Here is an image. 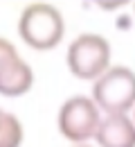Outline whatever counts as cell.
I'll return each instance as SVG.
<instances>
[{
	"mask_svg": "<svg viewBox=\"0 0 135 147\" xmlns=\"http://www.w3.org/2000/svg\"><path fill=\"white\" fill-rule=\"evenodd\" d=\"M18 36L32 50H54L65 36V20L61 9L50 2H29L18 16Z\"/></svg>",
	"mask_w": 135,
	"mask_h": 147,
	"instance_id": "obj_1",
	"label": "cell"
},
{
	"mask_svg": "<svg viewBox=\"0 0 135 147\" xmlns=\"http://www.w3.org/2000/svg\"><path fill=\"white\" fill-rule=\"evenodd\" d=\"M113 50L108 38L95 34V32H86L79 34L65 52V63L72 77H77L81 82H95L106 73L113 63Z\"/></svg>",
	"mask_w": 135,
	"mask_h": 147,
	"instance_id": "obj_2",
	"label": "cell"
},
{
	"mask_svg": "<svg viewBox=\"0 0 135 147\" xmlns=\"http://www.w3.org/2000/svg\"><path fill=\"white\" fill-rule=\"evenodd\" d=\"M90 97L104 115L128 113L135 109V70L126 66H110L92 82Z\"/></svg>",
	"mask_w": 135,
	"mask_h": 147,
	"instance_id": "obj_3",
	"label": "cell"
},
{
	"mask_svg": "<svg viewBox=\"0 0 135 147\" xmlns=\"http://www.w3.org/2000/svg\"><path fill=\"white\" fill-rule=\"evenodd\" d=\"M101 122V111L97 109L90 95H72L68 97L57 113L59 134L72 145H86L92 140Z\"/></svg>",
	"mask_w": 135,
	"mask_h": 147,
	"instance_id": "obj_4",
	"label": "cell"
},
{
	"mask_svg": "<svg viewBox=\"0 0 135 147\" xmlns=\"http://www.w3.org/2000/svg\"><path fill=\"white\" fill-rule=\"evenodd\" d=\"M34 86L32 66L18 55L9 38L0 36V95L20 97Z\"/></svg>",
	"mask_w": 135,
	"mask_h": 147,
	"instance_id": "obj_5",
	"label": "cell"
},
{
	"mask_svg": "<svg viewBox=\"0 0 135 147\" xmlns=\"http://www.w3.org/2000/svg\"><path fill=\"white\" fill-rule=\"evenodd\" d=\"M97 147H135V122L128 113L101 115L95 134Z\"/></svg>",
	"mask_w": 135,
	"mask_h": 147,
	"instance_id": "obj_6",
	"label": "cell"
},
{
	"mask_svg": "<svg viewBox=\"0 0 135 147\" xmlns=\"http://www.w3.org/2000/svg\"><path fill=\"white\" fill-rule=\"evenodd\" d=\"M23 140H25V129L20 120L14 113L0 109V147H20Z\"/></svg>",
	"mask_w": 135,
	"mask_h": 147,
	"instance_id": "obj_7",
	"label": "cell"
},
{
	"mask_svg": "<svg viewBox=\"0 0 135 147\" xmlns=\"http://www.w3.org/2000/svg\"><path fill=\"white\" fill-rule=\"evenodd\" d=\"M72 147H92V145H88V143H86V145H72Z\"/></svg>",
	"mask_w": 135,
	"mask_h": 147,
	"instance_id": "obj_8",
	"label": "cell"
},
{
	"mask_svg": "<svg viewBox=\"0 0 135 147\" xmlns=\"http://www.w3.org/2000/svg\"><path fill=\"white\" fill-rule=\"evenodd\" d=\"M133 122H135V109H133Z\"/></svg>",
	"mask_w": 135,
	"mask_h": 147,
	"instance_id": "obj_9",
	"label": "cell"
},
{
	"mask_svg": "<svg viewBox=\"0 0 135 147\" xmlns=\"http://www.w3.org/2000/svg\"><path fill=\"white\" fill-rule=\"evenodd\" d=\"M133 14H135V5H133Z\"/></svg>",
	"mask_w": 135,
	"mask_h": 147,
	"instance_id": "obj_10",
	"label": "cell"
}]
</instances>
